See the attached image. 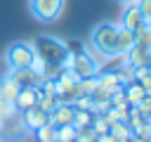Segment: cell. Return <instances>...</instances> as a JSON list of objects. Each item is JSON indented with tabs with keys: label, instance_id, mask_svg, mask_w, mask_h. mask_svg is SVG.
<instances>
[{
	"label": "cell",
	"instance_id": "9c48e42d",
	"mask_svg": "<svg viewBox=\"0 0 151 142\" xmlns=\"http://www.w3.org/2000/svg\"><path fill=\"white\" fill-rule=\"evenodd\" d=\"M40 88H19L17 97H14V104H17V111H26L31 106L38 104V97H40Z\"/></svg>",
	"mask_w": 151,
	"mask_h": 142
},
{
	"label": "cell",
	"instance_id": "e0dca14e",
	"mask_svg": "<svg viewBox=\"0 0 151 142\" xmlns=\"http://www.w3.org/2000/svg\"><path fill=\"white\" fill-rule=\"evenodd\" d=\"M17 92H19V85L14 83V78H12V76H5V78L0 80V95H2L5 99H14Z\"/></svg>",
	"mask_w": 151,
	"mask_h": 142
},
{
	"label": "cell",
	"instance_id": "484cf974",
	"mask_svg": "<svg viewBox=\"0 0 151 142\" xmlns=\"http://www.w3.org/2000/svg\"><path fill=\"white\" fill-rule=\"evenodd\" d=\"M127 142H146V140H144V137H137V135H132Z\"/></svg>",
	"mask_w": 151,
	"mask_h": 142
},
{
	"label": "cell",
	"instance_id": "9a60e30c",
	"mask_svg": "<svg viewBox=\"0 0 151 142\" xmlns=\"http://www.w3.org/2000/svg\"><path fill=\"white\" fill-rule=\"evenodd\" d=\"M109 133L116 137V142H127L134 133L130 130V125L125 123V121H116V123H111V128H109Z\"/></svg>",
	"mask_w": 151,
	"mask_h": 142
},
{
	"label": "cell",
	"instance_id": "603a6c76",
	"mask_svg": "<svg viewBox=\"0 0 151 142\" xmlns=\"http://www.w3.org/2000/svg\"><path fill=\"white\" fill-rule=\"evenodd\" d=\"M137 7H139V12H142L144 21L151 24V0H137Z\"/></svg>",
	"mask_w": 151,
	"mask_h": 142
},
{
	"label": "cell",
	"instance_id": "5b68a950",
	"mask_svg": "<svg viewBox=\"0 0 151 142\" xmlns=\"http://www.w3.org/2000/svg\"><path fill=\"white\" fill-rule=\"evenodd\" d=\"M28 7H31V14L38 21H52L61 14L64 0H31Z\"/></svg>",
	"mask_w": 151,
	"mask_h": 142
},
{
	"label": "cell",
	"instance_id": "5bb4252c",
	"mask_svg": "<svg viewBox=\"0 0 151 142\" xmlns=\"http://www.w3.org/2000/svg\"><path fill=\"white\" fill-rule=\"evenodd\" d=\"M97 83H99L101 88H106L109 92H113L116 88H123V80H120V73H118V71H106V73H101V76L97 78Z\"/></svg>",
	"mask_w": 151,
	"mask_h": 142
},
{
	"label": "cell",
	"instance_id": "30bf717a",
	"mask_svg": "<svg viewBox=\"0 0 151 142\" xmlns=\"http://www.w3.org/2000/svg\"><path fill=\"white\" fill-rule=\"evenodd\" d=\"M149 57H151V50L149 47H144V45H139V43H134L130 50H127V54H123V59L130 64V66H146L149 64Z\"/></svg>",
	"mask_w": 151,
	"mask_h": 142
},
{
	"label": "cell",
	"instance_id": "ffe728a7",
	"mask_svg": "<svg viewBox=\"0 0 151 142\" xmlns=\"http://www.w3.org/2000/svg\"><path fill=\"white\" fill-rule=\"evenodd\" d=\"M134 43L144 45L151 50V24H142L137 31H134Z\"/></svg>",
	"mask_w": 151,
	"mask_h": 142
},
{
	"label": "cell",
	"instance_id": "277c9868",
	"mask_svg": "<svg viewBox=\"0 0 151 142\" xmlns=\"http://www.w3.org/2000/svg\"><path fill=\"white\" fill-rule=\"evenodd\" d=\"M5 57H7L9 71L12 69H28L31 62H33V57H35V50H33L31 43L21 40V43H12L7 47V52H5Z\"/></svg>",
	"mask_w": 151,
	"mask_h": 142
},
{
	"label": "cell",
	"instance_id": "4316f807",
	"mask_svg": "<svg viewBox=\"0 0 151 142\" xmlns=\"http://www.w3.org/2000/svg\"><path fill=\"white\" fill-rule=\"evenodd\" d=\"M118 2H137V0H118Z\"/></svg>",
	"mask_w": 151,
	"mask_h": 142
},
{
	"label": "cell",
	"instance_id": "7a4b0ae2",
	"mask_svg": "<svg viewBox=\"0 0 151 142\" xmlns=\"http://www.w3.org/2000/svg\"><path fill=\"white\" fill-rule=\"evenodd\" d=\"M116 36H118V26L111 24V21H104L99 26H94L92 36H90V43L104 54V57H116Z\"/></svg>",
	"mask_w": 151,
	"mask_h": 142
},
{
	"label": "cell",
	"instance_id": "7402d4cb",
	"mask_svg": "<svg viewBox=\"0 0 151 142\" xmlns=\"http://www.w3.org/2000/svg\"><path fill=\"white\" fill-rule=\"evenodd\" d=\"M94 140H97V133L92 130V125L76 128V142H94Z\"/></svg>",
	"mask_w": 151,
	"mask_h": 142
},
{
	"label": "cell",
	"instance_id": "ac0fdd59",
	"mask_svg": "<svg viewBox=\"0 0 151 142\" xmlns=\"http://www.w3.org/2000/svg\"><path fill=\"white\" fill-rule=\"evenodd\" d=\"M54 142H76V128L68 125H57L54 128Z\"/></svg>",
	"mask_w": 151,
	"mask_h": 142
},
{
	"label": "cell",
	"instance_id": "44dd1931",
	"mask_svg": "<svg viewBox=\"0 0 151 142\" xmlns=\"http://www.w3.org/2000/svg\"><path fill=\"white\" fill-rule=\"evenodd\" d=\"M35 137H38V142H54V125H50V123L40 125L35 130Z\"/></svg>",
	"mask_w": 151,
	"mask_h": 142
},
{
	"label": "cell",
	"instance_id": "52a82bcc",
	"mask_svg": "<svg viewBox=\"0 0 151 142\" xmlns=\"http://www.w3.org/2000/svg\"><path fill=\"white\" fill-rule=\"evenodd\" d=\"M73 111H76V106L73 104H66V102H59L57 106H54V111H50L47 114V123L50 125H68L71 121H73Z\"/></svg>",
	"mask_w": 151,
	"mask_h": 142
},
{
	"label": "cell",
	"instance_id": "3957f363",
	"mask_svg": "<svg viewBox=\"0 0 151 142\" xmlns=\"http://www.w3.org/2000/svg\"><path fill=\"white\" fill-rule=\"evenodd\" d=\"M68 52H71L68 69L76 73V78H92V76H97V71H99L97 62H94L80 45H68Z\"/></svg>",
	"mask_w": 151,
	"mask_h": 142
},
{
	"label": "cell",
	"instance_id": "8992f818",
	"mask_svg": "<svg viewBox=\"0 0 151 142\" xmlns=\"http://www.w3.org/2000/svg\"><path fill=\"white\" fill-rule=\"evenodd\" d=\"M9 76L14 78V83H17L19 88H38V85L45 80V76H38L31 66H28V69H12Z\"/></svg>",
	"mask_w": 151,
	"mask_h": 142
},
{
	"label": "cell",
	"instance_id": "d6986e66",
	"mask_svg": "<svg viewBox=\"0 0 151 142\" xmlns=\"http://www.w3.org/2000/svg\"><path fill=\"white\" fill-rule=\"evenodd\" d=\"M92 118H94L92 111L76 109V111H73V121H71V125H73V128H85V125H92Z\"/></svg>",
	"mask_w": 151,
	"mask_h": 142
},
{
	"label": "cell",
	"instance_id": "ba28073f",
	"mask_svg": "<svg viewBox=\"0 0 151 142\" xmlns=\"http://www.w3.org/2000/svg\"><path fill=\"white\" fill-rule=\"evenodd\" d=\"M142 24H146V21H144V17H142V12H139L137 2H125L120 26H123V28H127V31H137Z\"/></svg>",
	"mask_w": 151,
	"mask_h": 142
},
{
	"label": "cell",
	"instance_id": "d4e9b609",
	"mask_svg": "<svg viewBox=\"0 0 151 142\" xmlns=\"http://www.w3.org/2000/svg\"><path fill=\"white\" fill-rule=\"evenodd\" d=\"M139 83H142V88H144L146 97H151V76H149V78H144V80H139Z\"/></svg>",
	"mask_w": 151,
	"mask_h": 142
},
{
	"label": "cell",
	"instance_id": "8fae6325",
	"mask_svg": "<svg viewBox=\"0 0 151 142\" xmlns=\"http://www.w3.org/2000/svg\"><path fill=\"white\" fill-rule=\"evenodd\" d=\"M21 123H24V128H26V130L35 133L40 125H45V123H47V114H45V111H40L38 106H31V109H26V111L21 114Z\"/></svg>",
	"mask_w": 151,
	"mask_h": 142
},
{
	"label": "cell",
	"instance_id": "cb8c5ba5",
	"mask_svg": "<svg viewBox=\"0 0 151 142\" xmlns=\"http://www.w3.org/2000/svg\"><path fill=\"white\" fill-rule=\"evenodd\" d=\"M73 106H76V109H85V111H92L94 102H92V97H78V99L73 102Z\"/></svg>",
	"mask_w": 151,
	"mask_h": 142
},
{
	"label": "cell",
	"instance_id": "4fadbf2b",
	"mask_svg": "<svg viewBox=\"0 0 151 142\" xmlns=\"http://www.w3.org/2000/svg\"><path fill=\"white\" fill-rule=\"evenodd\" d=\"M134 45V31H127L123 26H118V36H116V52L123 57L127 54V50Z\"/></svg>",
	"mask_w": 151,
	"mask_h": 142
},
{
	"label": "cell",
	"instance_id": "7c38bea8",
	"mask_svg": "<svg viewBox=\"0 0 151 142\" xmlns=\"http://www.w3.org/2000/svg\"><path fill=\"white\" fill-rule=\"evenodd\" d=\"M123 92H125V99H127L130 106H137V104L146 97V92H144V88H142L139 80H130V83H125V85H123Z\"/></svg>",
	"mask_w": 151,
	"mask_h": 142
},
{
	"label": "cell",
	"instance_id": "6da1fadb",
	"mask_svg": "<svg viewBox=\"0 0 151 142\" xmlns=\"http://www.w3.org/2000/svg\"><path fill=\"white\" fill-rule=\"evenodd\" d=\"M31 45H33L35 54L47 64V78H57L64 69H68L71 52H68L66 43H61L57 38H50V36H38Z\"/></svg>",
	"mask_w": 151,
	"mask_h": 142
},
{
	"label": "cell",
	"instance_id": "2e32d148",
	"mask_svg": "<svg viewBox=\"0 0 151 142\" xmlns=\"http://www.w3.org/2000/svg\"><path fill=\"white\" fill-rule=\"evenodd\" d=\"M59 104V97L54 95V92H40V97H38V109L40 111H45V114H50V111H54V106Z\"/></svg>",
	"mask_w": 151,
	"mask_h": 142
}]
</instances>
